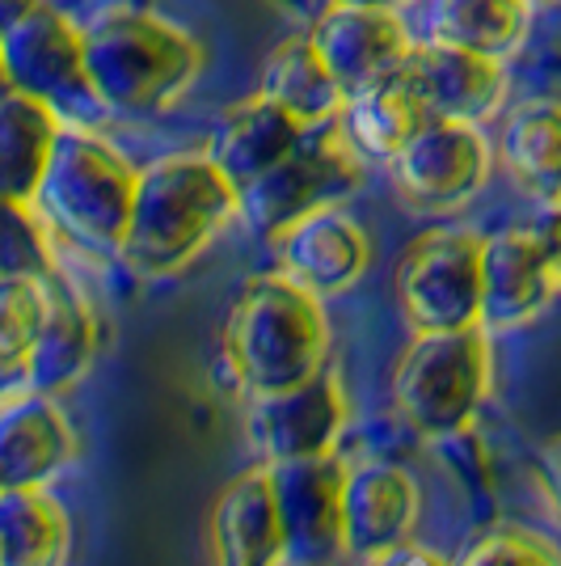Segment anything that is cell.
<instances>
[{
  "instance_id": "1",
  "label": "cell",
  "mask_w": 561,
  "mask_h": 566,
  "mask_svg": "<svg viewBox=\"0 0 561 566\" xmlns=\"http://www.w3.org/2000/svg\"><path fill=\"white\" fill-rule=\"evenodd\" d=\"M236 212V187L211 157L178 153L152 161L136 178L131 220L118 259L136 275L157 280L182 271Z\"/></svg>"
},
{
  "instance_id": "2",
  "label": "cell",
  "mask_w": 561,
  "mask_h": 566,
  "mask_svg": "<svg viewBox=\"0 0 561 566\" xmlns=\"http://www.w3.org/2000/svg\"><path fill=\"white\" fill-rule=\"evenodd\" d=\"M329 331L321 296L292 275H257L229 313L224 355L245 394L271 398L296 389L326 368Z\"/></svg>"
},
{
  "instance_id": "3",
  "label": "cell",
  "mask_w": 561,
  "mask_h": 566,
  "mask_svg": "<svg viewBox=\"0 0 561 566\" xmlns=\"http://www.w3.org/2000/svg\"><path fill=\"white\" fill-rule=\"evenodd\" d=\"M81 34L94 97L115 115H157L203 72V48L187 30L144 9H110Z\"/></svg>"
},
{
  "instance_id": "4",
  "label": "cell",
  "mask_w": 561,
  "mask_h": 566,
  "mask_svg": "<svg viewBox=\"0 0 561 566\" xmlns=\"http://www.w3.org/2000/svg\"><path fill=\"white\" fill-rule=\"evenodd\" d=\"M136 178L140 169L127 166L94 132L60 127L47 174L34 190V208L81 250L118 254L127 220H131Z\"/></svg>"
},
{
  "instance_id": "5",
  "label": "cell",
  "mask_w": 561,
  "mask_h": 566,
  "mask_svg": "<svg viewBox=\"0 0 561 566\" xmlns=\"http://www.w3.org/2000/svg\"><path fill=\"white\" fill-rule=\"evenodd\" d=\"M486 380H490V347L481 326L422 331L414 347L401 355L393 398L405 423L440 440L468 427L486 394Z\"/></svg>"
},
{
  "instance_id": "6",
  "label": "cell",
  "mask_w": 561,
  "mask_h": 566,
  "mask_svg": "<svg viewBox=\"0 0 561 566\" xmlns=\"http://www.w3.org/2000/svg\"><path fill=\"white\" fill-rule=\"evenodd\" d=\"M359 174H363V157L342 136V127L321 123V127H308L305 140L279 166L236 190V212L245 216V224L257 237L279 241L296 220H305L317 208H329L334 199L354 190Z\"/></svg>"
},
{
  "instance_id": "7",
  "label": "cell",
  "mask_w": 561,
  "mask_h": 566,
  "mask_svg": "<svg viewBox=\"0 0 561 566\" xmlns=\"http://www.w3.org/2000/svg\"><path fill=\"white\" fill-rule=\"evenodd\" d=\"M481 237L461 229H435L405 250L398 292L419 334L481 326Z\"/></svg>"
},
{
  "instance_id": "8",
  "label": "cell",
  "mask_w": 561,
  "mask_h": 566,
  "mask_svg": "<svg viewBox=\"0 0 561 566\" xmlns=\"http://www.w3.org/2000/svg\"><path fill=\"white\" fill-rule=\"evenodd\" d=\"M347 465L334 452L296 457V461H271V486L279 503L283 545L287 563L296 566H329L347 549Z\"/></svg>"
},
{
  "instance_id": "9",
  "label": "cell",
  "mask_w": 561,
  "mask_h": 566,
  "mask_svg": "<svg viewBox=\"0 0 561 566\" xmlns=\"http://www.w3.org/2000/svg\"><path fill=\"white\" fill-rule=\"evenodd\" d=\"M0 69L4 85L47 102L55 115L76 102L102 106L85 72V34L43 0L0 34Z\"/></svg>"
},
{
  "instance_id": "10",
  "label": "cell",
  "mask_w": 561,
  "mask_h": 566,
  "mask_svg": "<svg viewBox=\"0 0 561 566\" xmlns=\"http://www.w3.org/2000/svg\"><path fill=\"white\" fill-rule=\"evenodd\" d=\"M389 166L410 203L456 208L481 190L490 174V148L481 140L477 123L431 115Z\"/></svg>"
},
{
  "instance_id": "11",
  "label": "cell",
  "mask_w": 561,
  "mask_h": 566,
  "mask_svg": "<svg viewBox=\"0 0 561 566\" xmlns=\"http://www.w3.org/2000/svg\"><path fill=\"white\" fill-rule=\"evenodd\" d=\"M308 43L317 48V55L326 60V69L347 94L393 76L405 51L414 48L401 30L398 13L372 9V4H329L308 30Z\"/></svg>"
},
{
  "instance_id": "12",
  "label": "cell",
  "mask_w": 561,
  "mask_h": 566,
  "mask_svg": "<svg viewBox=\"0 0 561 566\" xmlns=\"http://www.w3.org/2000/svg\"><path fill=\"white\" fill-rule=\"evenodd\" d=\"M401 72L419 90L426 115L435 118L481 123L498 111V102L507 94L502 60L468 48H452V43H435V39L405 51Z\"/></svg>"
},
{
  "instance_id": "13",
  "label": "cell",
  "mask_w": 561,
  "mask_h": 566,
  "mask_svg": "<svg viewBox=\"0 0 561 566\" xmlns=\"http://www.w3.org/2000/svg\"><path fill=\"white\" fill-rule=\"evenodd\" d=\"M558 287V266L544 233L507 229L486 237L481 245V322L486 326H519L537 317Z\"/></svg>"
},
{
  "instance_id": "14",
  "label": "cell",
  "mask_w": 561,
  "mask_h": 566,
  "mask_svg": "<svg viewBox=\"0 0 561 566\" xmlns=\"http://www.w3.org/2000/svg\"><path fill=\"white\" fill-rule=\"evenodd\" d=\"M342 419H347V406H342L338 377L321 368L296 389L254 398L250 436L266 452V461H296V457H317L334 449Z\"/></svg>"
},
{
  "instance_id": "15",
  "label": "cell",
  "mask_w": 561,
  "mask_h": 566,
  "mask_svg": "<svg viewBox=\"0 0 561 566\" xmlns=\"http://www.w3.org/2000/svg\"><path fill=\"white\" fill-rule=\"evenodd\" d=\"M279 254L287 275L308 287L313 296H338L368 271L372 245L368 233L334 203L308 212L279 237Z\"/></svg>"
},
{
  "instance_id": "16",
  "label": "cell",
  "mask_w": 561,
  "mask_h": 566,
  "mask_svg": "<svg viewBox=\"0 0 561 566\" xmlns=\"http://www.w3.org/2000/svg\"><path fill=\"white\" fill-rule=\"evenodd\" d=\"M215 566H279L287 558L271 465L236 473L211 516Z\"/></svg>"
},
{
  "instance_id": "17",
  "label": "cell",
  "mask_w": 561,
  "mask_h": 566,
  "mask_svg": "<svg viewBox=\"0 0 561 566\" xmlns=\"http://www.w3.org/2000/svg\"><path fill=\"white\" fill-rule=\"evenodd\" d=\"M347 549L363 558L393 554L414 520H419V486L401 465H363L347 473Z\"/></svg>"
},
{
  "instance_id": "18",
  "label": "cell",
  "mask_w": 561,
  "mask_h": 566,
  "mask_svg": "<svg viewBox=\"0 0 561 566\" xmlns=\"http://www.w3.org/2000/svg\"><path fill=\"white\" fill-rule=\"evenodd\" d=\"M72 431L51 394L0 398V486H39L68 461Z\"/></svg>"
},
{
  "instance_id": "19",
  "label": "cell",
  "mask_w": 561,
  "mask_h": 566,
  "mask_svg": "<svg viewBox=\"0 0 561 566\" xmlns=\"http://www.w3.org/2000/svg\"><path fill=\"white\" fill-rule=\"evenodd\" d=\"M94 359V313L68 287V280H43V322L25 364V389L34 394H64L85 377Z\"/></svg>"
},
{
  "instance_id": "20",
  "label": "cell",
  "mask_w": 561,
  "mask_h": 566,
  "mask_svg": "<svg viewBox=\"0 0 561 566\" xmlns=\"http://www.w3.org/2000/svg\"><path fill=\"white\" fill-rule=\"evenodd\" d=\"M305 123L292 118L283 106H275L271 97H245L241 106H233L220 118L215 140H211V161L220 166V174L233 182L236 190L250 187L254 178H262L266 169H275L305 140Z\"/></svg>"
},
{
  "instance_id": "21",
  "label": "cell",
  "mask_w": 561,
  "mask_h": 566,
  "mask_svg": "<svg viewBox=\"0 0 561 566\" xmlns=\"http://www.w3.org/2000/svg\"><path fill=\"white\" fill-rule=\"evenodd\" d=\"M426 118L431 115L422 106L419 90L398 69L393 76L347 94V102H342V111H338L334 123L342 127V136L351 140V148L363 161H393Z\"/></svg>"
},
{
  "instance_id": "22",
  "label": "cell",
  "mask_w": 561,
  "mask_h": 566,
  "mask_svg": "<svg viewBox=\"0 0 561 566\" xmlns=\"http://www.w3.org/2000/svg\"><path fill=\"white\" fill-rule=\"evenodd\" d=\"M60 127L64 123L47 102L0 85V199L34 203Z\"/></svg>"
},
{
  "instance_id": "23",
  "label": "cell",
  "mask_w": 561,
  "mask_h": 566,
  "mask_svg": "<svg viewBox=\"0 0 561 566\" xmlns=\"http://www.w3.org/2000/svg\"><path fill=\"white\" fill-rule=\"evenodd\" d=\"M502 166L528 195L544 203L561 199V102L532 97L502 123Z\"/></svg>"
},
{
  "instance_id": "24",
  "label": "cell",
  "mask_w": 561,
  "mask_h": 566,
  "mask_svg": "<svg viewBox=\"0 0 561 566\" xmlns=\"http://www.w3.org/2000/svg\"><path fill=\"white\" fill-rule=\"evenodd\" d=\"M262 97H271L275 106H283L292 118H300L305 127H321V123L338 118L347 90L334 81V72L326 69V60L317 55V48L305 34V39H287L266 55Z\"/></svg>"
},
{
  "instance_id": "25",
  "label": "cell",
  "mask_w": 561,
  "mask_h": 566,
  "mask_svg": "<svg viewBox=\"0 0 561 566\" xmlns=\"http://www.w3.org/2000/svg\"><path fill=\"white\" fill-rule=\"evenodd\" d=\"M68 554V516L39 486L0 491V566H60Z\"/></svg>"
},
{
  "instance_id": "26",
  "label": "cell",
  "mask_w": 561,
  "mask_h": 566,
  "mask_svg": "<svg viewBox=\"0 0 561 566\" xmlns=\"http://www.w3.org/2000/svg\"><path fill=\"white\" fill-rule=\"evenodd\" d=\"M528 18V0H431V39L502 60L523 43Z\"/></svg>"
},
{
  "instance_id": "27",
  "label": "cell",
  "mask_w": 561,
  "mask_h": 566,
  "mask_svg": "<svg viewBox=\"0 0 561 566\" xmlns=\"http://www.w3.org/2000/svg\"><path fill=\"white\" fill-rule=\"evenodd\" d=\"M43 322V280H0V389L25 385V364Z\"/></svg>"
},
{
  "instance_id": "28",
  "label": "cell",
  "mask_w": 561,
  "mask_h": 566,
  "mask_svg": "<svg viewBox=\"0 0 561 566\" xmlns=\"http://www.w3.org/2000/svg\"><path fill=\"white\" fill-rule=\"evenodd\" d=\"M47 275H55V266L30 203L0 199V280H47Z\"/></svg>"
},
{
  "instance_id": "29",
  "label": "cell",
  "mask_w": 561,
  "mask_h": 566,
  "mask_svg": "<svg viewBox=\"0 0 561 566\" xmlns=\"http://www.w3.org/2000/svg\"><path fill=\"white\" fill-rule=\"evenodd\" d=\"M461 566H561V554L523 528H502L473 545Z\"/></svg>"
},
{
  "instance_id": "30",
  "label": "cell",
  "mask_w": 561,
  "mask_h": 566,
  "mask_svg": "<svg viewBox=\"0 0 561 566\" xmlns=\"http://www.w3.org/2000/svg\"><path fill=\"white\" fill-rule=\"evenodd\" d=\"M540 478H544V491H549V499H553V507H558L561 516V436L544 440V449H540Z\"/></svg>"
},
{
  "instance_id": "31",
  "label": "cell",
  "mask_w": 561,
  "mask_h": 566,
  "mask_svg": "<svg viewBox=\"0 0 561 566\" xmlns=\"http://www.w3.org/2000/svg\"><path fill=\"white\" fill-rule=\"evenodd\" d=\"M34 4H39V0H0V34L18 22V18H25Z\"/></svg>"
},
{
  "instance_id": "32",
  "label": "cell",
  "mask_w": 561,
  "mask_h": 566,
  "mask_svg": "<svg viewBox=\"0 0 561 566\" xmlns=\"http://www.w3.org/2000/svg\"><path fill=\"white\" fill-rule=\"evenodd\" d=\"M544 241H549V250H553V266H558V283H561V199L553 203V220H549V229H544Z\"/></svg>"
},
{
  "instance_id": "33",
  "label": "cell",
  "mask_w": 561,
  "mask_h": 566,
  "mask_svg": "<svg viewBox=\"0 0 561 566\" xmlns=\"http://www.w3.org/2000/svg\"><path fill=\"white\" fill-rule=\"evenodd\" d=\"M329 4H372V9H393V0H329Z\"/></svg>"
},
{
  "instance_id": "34",
  "label": "cell",
  "mask_w": 561,
  "mask_h": 566,
  "mask_svg": "<svg viewBox=\"0 0 561 566\" xmlns=\"http://www.w3.org/2000/svg\"><path fill=\"white\" fill-rule=\"evenodd\" d=\"M528 4H532V9H537V4H558V0H528Z\"/></svg>"
},
{
  "instance_id": "35",
  "label": "cell",
  "mask_w": 561,
  "mask_h": 566,
  "mask_svg": "<svg viewBox=\"0 0 561 566\" xmlns=\"http://www.w3.org/2000/svg\"><path fill=\"white\" fill-rule=\"evenodd\" d=\"M0 85H4V69H0Z\"/></svg>"
},
{
  "instance_id": "36",
  "label": "cell",
  "mask_w": 561,
  "mask_h": 566,
  "mask_svg": "<svg viewBox=\"0 0 561 566\" xmlns=\"http://www.w3.org/2000/svg\"><path fill=\"white\" fill-rule=\"evenodd\" d=\"M393 4H405V0H393Z\"/></svg>"
},
{
  "instance_id": "37",
  "label": "cell",
  "mask_w": 561,
  "mask_h": 566,
  "mask_svg": "<svg viewBox=\"0 0 561 566\" xmlns=\"http://www.w3.org/2000/svg\"><path fill=\"white\" fill-rule=\"evenodd\" d=\"M0 491H4V486H0Z\"/></svg>"
}]
</instances>
